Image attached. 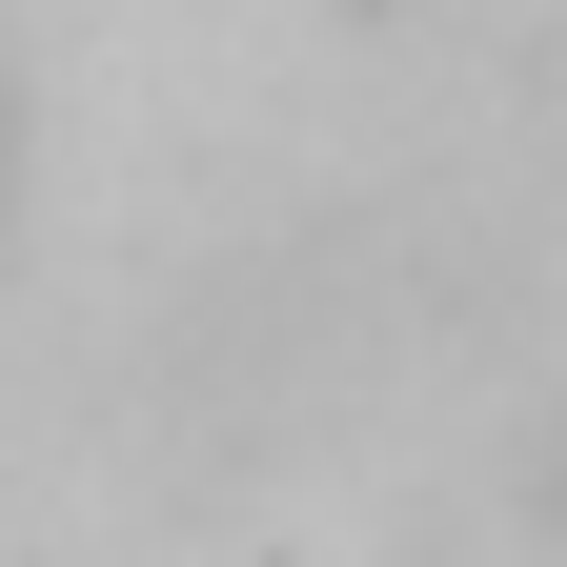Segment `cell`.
Here are the masks:
<instances>
[{
	"mask_svg": "<svg viewBox=\"0 0 567 567\" xmlns=\"http://www.w3.org/2000/svg\"><path fill=\"white\" fill-rule=\"evenodd\" d=\"M0 203H21V82H0Z\"/></svg>",
	"mask_w": 567,
	"mask_h": 567,
	"instance_id": "6da1fadb",
	"label": "cell"
}]
</instances>
